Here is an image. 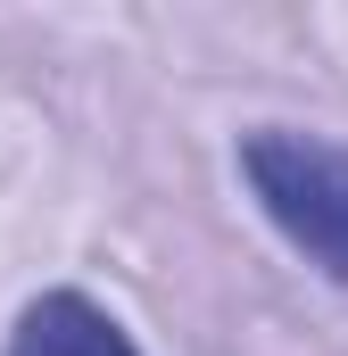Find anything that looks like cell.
<instances>
[{"mask_svg":"<svg viewBox=\"0 0 348 356\" xmlns=\"http://www.w3.org/2000/svg\"><path fill=\"white\" fill-rule=\"evenodd\" d=\"M241 175L258 191L265 224L307 257L315 273L348 282V149L324 133H290V124H258L241 141Z\"/></svg>","mask_w":348,"mask_h":356,"instance_id":"6da1fadb","label":"cell"},{"mask_svg":"<svg viewBox=\"0 0 348 356\" xmlns=\"http://www.w3.org/2000/svg\"><path fill=\"white\" fill-rule=\"evenodd\" d=\"M0 356H141V348H133V332L100 298H84V290H42L17 315V332H8Z\"/></svg>","mask_w":348,"mask_h":356,"instance_id":"7a4b0ae2","label":"cell"}]
</instances>
